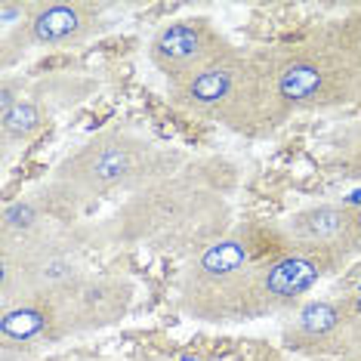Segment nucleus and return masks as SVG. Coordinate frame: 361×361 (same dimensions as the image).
Masks as SVG:
<instances>
[{"mask_svg":"<svg viewBox=\"0 0 361 361\" xmlns=\"http://www.w3.org/2000/svg\"><path fill=\"white\" fill-rule=\"evenodd\" d=\"M324 93V71L315 62H290L278 75V96L293 105H309Z\"/></svg>","mask_w":361,"mask_h":361,"instance_id":"obj_5","label":"nucleus"},{"mask_svg":"<svg viewBox=\"0 0 361 361\" xmlns=\"http://www.w3.org/2000/svg\"><path fill=\"white\" fill-rule=\"evenodd\" d=\"M35 219H37V210H35V204H28V201H16L4 213V223L10 232H25V228L35 226Z\"/></svg>","mask_w":361,"mask_h":361,"instance_id":"obj_12","label":"nucleus"},{"mask_svg":"<svg viewBox=\"0 0 361 361\" xmlns=\"http://www.w3.org/2000/svg\"><path fill=\"white\" fill-rule=\"evenodd\" d=\"M87 28V10L80 4H50L40 6L31 19V37L35 44H65L84 35Z\"/></svg>","mask_w":361,"mask_h":361,"instance_id":"obj_3","label":"nucleus"},{"mask_svg":"<svg viewBox=\"0 0 361 361\" xmlns=\"http://www.w3.org/2000/svg\"><path fill=\"white\" fill-rule=\"evenodd\" d=\"M358 228H361V216H358Z\"/></svg>","mask_w":361,"mask_h":361,"instance_id":"obj_15","label":"nucleus"},{"mask_svg":"<svg viewBox=\"0 0 361 361\" xmlns=\"http://www.w3.org/2000/svg\"><path fill=\"white\" fill-rule=\"evenodd\" d=\"M358 312H361V300H358Z\"/></svg>","mask_w":361,"mask_h":361,"instance_id":"obj_14","label":"nucleus"},{"mask_svg":"<svg viewBox=\"0 0 361 361\" xmlns=\"http://www.w3.org/2000/svg\"><path fill=\"white\" fill-rule=\"evenodd\" d=\"M207 50H210L207 25L201 19H185V22H176V25H167L154 37L152 56L167 75H179V71L192 68V62L204 59Z\"/></svg>","mask_w":361,"mask_h":361,"instance_id":"obj_1","label":"nucleus"},{"mask_svg":"<svg viewBox=\"0 0 361 361\" xmlns=\"http://www.w3.org/2000/svg\"><path fill=\"white\" fill-rule=\"evenodd\" d=\"M247 262V244L241 238H226L216 241L210 250H204V257L198 259V275L204 278H228Z\"/></svg>","mask_w":361,"mask_h":361,"instance_id":"obj_7","label":"nucleus"},{"mask_svg":"<svg viewBox=\"0 0 361 361\" xmlns=\"http://www.w3.org/2000/svg\"><path fill=\"white\" fill-rule=\"evenodd\" d=\"M346 210L340 207H312L293 219V232L306 241H331L346 228Z\"/></svg>","mask_w":361,"mask_h":361,"instance_id":"obj_8","label":"nucleus"},{"mask_svg":"<svg viewBox=\"0 0 361 361\" xmlns=\"http://www.w3.org/2000/svg\"><path fill=\"white\" fill-rule=\"evenodd\" d=\"M318 278H322V262L309 253H290L266 269L262 290H266L269 302H290L302 297Z\"/></svg>","mask_w":361,"mask_h":361,"instance_id":"obj_2","label":"nucleus"},{"mask_svg":"<svg viewBox=\"0 0 361 361\" xmlns=\"http://www.w3.org/2000/svg\"><path fill=\"white\" fill-rule=\"evenodd\" d=\"M346 204H361V192H352L346 198Z\"/></svg>","mask_w":361,"mask_h":361,"instance_id":"obj_13","label":"nucleus"},{"mask_svg":"<svg viewBox=\"0 0 361 361\" xmlns=\"http://www.w3.org/2000/svg\"><path fill=\"white\" fill-rule=\"evenodd\" d=\"M232 87H235V71L228 68V65L216 62V65H207L198 75L188 78L183 96L195 109H213V105H219L223 99L232 96Z\"/></svg>","mask_w":361,"mask_h":361,"instance_id":"obj_4","label":"nucleus"},{"mask_svg":"<svg viewBox=\"0 0 361 361\" xmlns=\"http://www.w3.org/2000/svg\"><path fill=\"white\" fill-rule=\"evenodd\" d=\"M336 324H340V312H336L331 302H309L297 315V327L309 336H322L327 331H334Z\"/></svg>","mask_w":361,"mask_h":361,"instance_id":"obj_10","label":"nucleus"},{"mask_svg":"<svg viewBox=\"0 0 361 361\" xmlns=\"http://www.w3.org/2000/svg\"><path fill=\"white\" fill-rule=\"evenodd\" d=\"M0 118H4L6 139H28L40 127V114L31 102H16L13 109L6 114H0Z\"/></svg>","mask_w":361,"mask_h":361,"instance_id":"obj_11","label":"nucleus"},{"mask_svg":"<svg viewBox=\"0 0 361 361\" xmlns=\"http://www.w3.org/2000/svg\"><path fill=\"white\" fill-rule=\"evenodd\" d=\"M130 170H133V154L127 145H102L99 152L93 149V158L87 164V176L96 188L118 185L124 176H130Z\"/></svg>","mask_w":361,"mask_h":361,"instance_id":"obj_6","label":"nucleus"},{"mask_svg":"<svg viewBox=\"0 0 361 361\" xmlns=\"http://www.w3.org/2000/svg\"><path fill=\"white\" fill-rule=\"evenodd\" d=\"M47 322H50V315H47L44 309H37V306H19V309H10L4 315V322H0V331H4V340L6 343H28V340H35L37 334H44Z\"/></svg>","mask_w":361,"mask_h":361,"instance_id":"obj_9","label":"nucleus"}]
</instances>
